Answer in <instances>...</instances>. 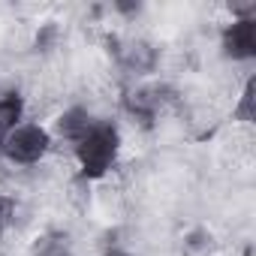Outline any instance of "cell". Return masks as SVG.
I'll use <instances>...</instances> for the list:
<instances>
[{
    "mask_svg": "<svg viewBox=\"0 0 256 256\" xmlns=\"http://www.w3.org/2000/svg\"><path fill=\"white\" fill-rule=\"evenodd\" d=\"M118 154V133L114 126H94V130L82 139L78 145V160L88 178H100L106 175V169L112 166Z\"/></svg>",
    "mask_w": 256,
    "mask_h": 256,
    "instance_id": "6da1fadb",
    "label": "cell"
},
{
    "mask_svg": "<svg viewBox=\"0 0 256 256\" xmlns=\"http://www.w3.org/2000/svg\"><path fill=\"white\" fill-rule=\"evenodd\" d=\"M48 151V133L42 126H22L6 142V157L16 163H36Z\"/></svg>",
    "mask_w": 256,
    "mask_h": 256,
    "instance_id": "7a4b0ae2",
    "label": "cell"
},
{
    "mask_svg": "<svg viewBox=\"0 0 256 256\" xmlns=\"http://www.w3.org/2000/svg\"><path fill=\"white\" fill-rule=\"evenodd\" d=\"M223 48L232 58H253L256 54V24H253V18L235 22L223 36Z\"/></svg>",
    "mask_w": 256,
    "mask_h": 256,
    "instance_id": "3957f363",
    "label": "cell"
},
{
    "mask_svg": "<svg viewBox=\"0 0 256 256\" xmlns=\"http://www.w3.org/2000/svg\"><path fill=\"white\" fill-rule=\"evenodd\" d=\"M18 114H22V100L18 96L0 100V142H4V136L12 130V124L18 120Z\"/></svg>",
    "mask_w": 256,
    "mask_h": 256,
    "instance_id": "277c9868",
    "label": "cell"
},
{
    "mask_svg": "<svg viewBox=\"0 0 256 256\" xmlns=\"http://www.w3.org/2000/svg\"><path fill=\"white\" fill-rule=\"evenodd\" d=\"M88 114L82 112V108H72L70 114H64L60 118V130L66 133V136H72V139H84L88 136Z\"/></svg>",
    "mask_w": 256,
    "mask_h": 256,
    "instance_id": "5b68a950",
    "label": "cell"
},
{
    "mask_svg": "<svg viewBox=\"0 0 256 256\" xmlns=\"http://www.w3.org/2000/svg\"><path fill=\"white\" fill-rule=\"evenodd\" d=\"M36 256H70L66 238H46V241L36 247Z\"/></svg>",
    "mask_w": 256,
    "mask_h": 256,
    "instance_id": "8992f818",
    "label": "cell"
},
{
    "mask_svg": "<svg viewBox=\"0 0 256 256\" xmlns=\"http://www.w3.org/2000/svg\"><path fill=\"white\" fill-rule=\"evenodd\" d=\"M12 220H16V202L0 193V229H6Z\"/></svg>",
    "mask_w": 256,
    "mask_h": 256,
    "instance_id": "52a82bcc",
    "label": "cell"
},
{
    "mask_svg": "<svg viewBox=\"0 0 256 256\" xmlns=\"http://www.w3.org/2000/svg\"><path fill=\"white\" fill-rule=\"evenodd\" d=\"M238 118L241 120H253V82L244 88V96H241V106H238Z\"/></svg>",
    "mask_w": 256,
    "mask_h": 256,
    "instance_id": "ba28073f",
    "label": "cell"
},
{
    "mask_svg": "<svg viewBox=\"0 0 256 256\" xmlns=\"http://www.w3.org/2000/svg\"><path fill=\"white\" fill-rule=\"evenodd\" d=\"M108 256H126V253H108Z\"/></svg>",
    "mask_w": 256,
    "mask_h": 256,
    "instance_id": "9c48e42d",
    "label": "cell"
}]
</instances>
